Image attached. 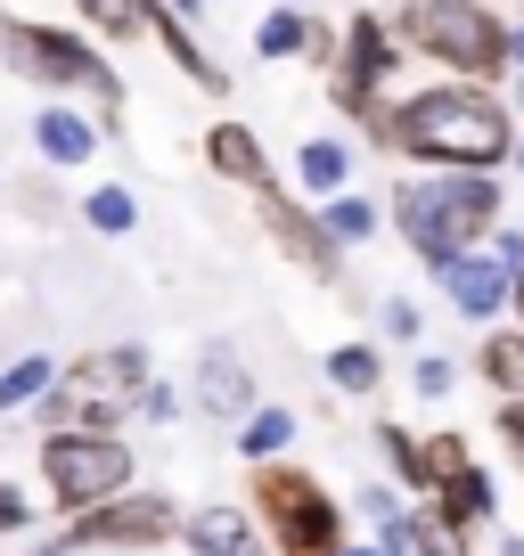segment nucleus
Here are the masks:
<instances>
[{"mask_svg":"<svg viewBox=\"0 0 524 556\" xmlns=\"http://www.w3.org/2000/svg\"><path fill=\"white\" fill-rule=\"evenodd\" d=\"M132 17H140V34L157 41V50L173 58V66L189 74L197 90H229V74L213 66L205 50H197V34H189V17H180V9H164V0H132Z\"/></svg>","mask_w":524,"mask_h":556,"instance_id":"nucleus-12","label":"nucleus"},{"mask_svg":"<svg viewBox=\"0 0 524 556\" xmlns=\"http://www.w3.org/2000/svg\"><path fill=\"white\" fill-rule=\"evenodd\" d=\"M394 229H402V245L426 262V270H442V262H459L467 245H484L491 229H500V173H426V180H402L394 189Z\"/></svg>","mask_w":524,"mask_h":556,"instance_id":"nucleus-2","label":"nucleus"},{"mask_svg":"<svg viewBox=\"0 0 524 556\" xmlns=\"http://www.w3.org/2000/svg\"><path fill=\"white\" fill-rule=\"evenodd\" d=\"M58 384V361H41V352H25L9 377H0V409H25V401H41Z\"/></svg>","mask_w":524,"mask_h":556,"instance_id":"nucleus-20","label":"nucleus"},{"mask_svg":"<svg viewBox=\"0 0 524 556\" xmlns=\"http://www.w3.org/2000/svg\"><path fill=\"white\" fill-rule=\"evenodd\" d=\"M508 66H524V25H508Z\"/></svg>","mask_w":524,"mask_h":556,"instance_id":"nucleus-31","label":"nucleus"},{"mask_svg":"<svg viewBox=\"0 0 524 556\" xmlns=\"http://www.w3.org/2000/svg\"><path fill=\"white\" fill-rule=\"evenodd\" d=\"M205 164L222 180H238V189H271V156H262V139L246 131V123H213L205 131Z\"/></svg>","mask_w":524,"mask_h":556,"instance_id":"nucleus-13","label":"nucleus"},{"mask_svg":"<svg viewBox=\"0 0 524 556\" xmlns=\"http://www.w3.org/2000/svg\"><path fill=\"white\" fill-rule=\"evenodd\" d=\"M402 34H394V25L385 17H352L345 34H336V58H328V90H336V106H345L352 123H361L369 139H377L385 148V115H394V99H402V90H394V74H402Z\"/></svg>","mask_w":524,"mask_h":556,"instance_id":"nucleus-5","label":"nucleus"},{"mask_svg":"<svg viewBox=\"0 0 524 556\" xmlns=\"http://www.w3.org/2000/svg\"><path fill=\"white\" fill-rule=\"evenodd\" d=\"M74 9H83V17H107V0H74Z\"/></svg>","mask_w":524,"mask_h":556,"instance_id":"nucleus-32","label":"nucleus"},{"mask_svg":"<svg viewBox=\"0 0 524 556\" xmlns=\"http://www.w3.org/2000/svg\"><path fill=\"white\" fill-rule=\"evenodd\" d=\"M41 475H50V500L66 507H99L132 483V451H123L107 426H58L41 442Z\"/></svg>","mask_w":524,"mask_h":556,"instance_id":"nucleus-8","label":"nucleus"},{"mask_svg":"<svg viewBox=\"0 0 524 556\" xmlns=\"http://www.w3.org/2000/svg\"><path fill=\"white\" fill-rule=\"evenodd\" d=\"M197 401H205L213 417H238L246 401H254V384H246V368L229 361V352H205V368H197Z\"/></svg>","mask_w":524,"mask_h":556,"instance_id":"nucleus-16","label":"nucleus"},{"mask_svg":"<svg viewBox=\"0 0 524 556\" xmlns=\"http://www.w3.org/2000/svg\"><path fill=\"white\" fill-rule=\"evenodd\" d=\"M508 164H516V173H524V131H516V148H508Z\"/></svg>","mask_w":524,"mask_h":556,"instance_id":"nucleus-33","label":"nucleus"},{"mask_svg":"<svg viewBox=\"0 0 524 556\" xmlns=\"http://www.w3.org/2000/svg\"><path fill=\"white\" fill-rule=\"evenodd\" d=\"M516 262H524V238L516 229H491L484 245H467L459 262H442V295H451V312H467V319H491V312H508V295H516Z\"/></svg>","mask_w":524,"mask_h":556,"instance_id":"nucleus-9","label":"nucleus"},{"mask_svg":"<svg viewBox=\"0 0 524 556\" xmlns=\"http://www.w3.org/2000/svg\"><path fill=\"white\" fill-rule=\"evenodd\" d=\"M508 106L524 115V66H508Z\"/></svg>","mask_w":524,"mask_h":556,"instance_id":"nucleus-30","label":"nucleus"},{"mask_svg":"<svg viewBox=\"0 0 524 556\" xmlns=\"http://www.w3.org/2000/svg\"><path fill=\"white\" fill-rule=\"evenodd\" d=\"M385 148L410 164H435V173H491L508 164L516 148V106L500 99L491 83H426V90H402L394 115H385Z\"/></svg>","mask_w":524,"mask_h":556,"instance_id":"nucleus-1","label":"nucleus"},{"mask_svg":"<svg viewBox=\"0 0 524 556\" xmlns=\"http://www.w3.org/2000/svg\"><path fill=\"white\" fill-rule=\"evenodd\" d=\"M385 336H419V312H410V303H402V295L385 303Z\"/></svg>","mask_w":524,"mask_h":556,"instance_id":"nucleus-28","label":"nucleus"},{"mask_svg":"<svg viewBox=\"0 0 524 556\" xmlns=\"http://www.w3.org/2000/svg\"><path fill=\"white\" fill-rule=\"evenodd\" d=\"M296 180H303L312 197H336V189L352 180V156H345V139H303V148H296Z\"/></svg>","mask_w":524,"mask_h":556,"instance_id":"nucleus-17","label":"nucleus"},{"mask_svg":"<svg viewBox=\"0 0 524 556\" xmlns=\"http://www.w3.org/2000/svg\"><path fill=\"white\" fill-rule=\"evenodd\" d=\"M328 377H336V393H377V352H369V344H336Z\"/></svg>","mask_w":524,"mask_h":556,"instance_id":"nucleus-23","label":"nucleus"},{"mask_svg":"<svg viewBox=\"0 0 524 556\" xmlns=\"http://www.w3.org/2000/svg\"><path fill=\"white\" fill-rule=\"evenodd\" d=\"M173 523H180L173 500H99V507H83L66 548H157Z\"/></svg>","mask_w":524,"mask_h":556,"instance_id":"nucleus-11","label":"nucleus"},{"mask_svg":"<svg viewBox=\"0 0 524 556\" xmlns=\"http://www.w3.org/2000/svg\"><path fill=\"white\" fill-rule=\"evenodd\" d=\"M410 384H419V393H451V361H442V352H419Z\"/></svg>","mask_w":524,"mask_h":556,"instance_id":"nucleus-26","label":"nucleus"},{"mask_svg":"<svg viewBox=\"0 0 524 556\" xmlns=\"http://www.w3.org/2000/svg\"><path fill=\"white\" fill-rule=\"evenodd\" d=\"M394 34L442 74H467V83L508 74V25L491 17V0H394Z\"/></svg>","mask_w":524,"mask_h":556,"instance_id":"nucleus-4","label":"nucleus"},{"mask_svg":"<svg viewBox=\"0 0 524 556\" xmlns=\"http://www.w3.org/2000/svg\"><path fill=\"white\" fill-rule=\"evenodd\" d=\"M320 229H328L336 245H361V238H377V205H369V197H352V189H336L328 213H320Z\"/></svg>","mask_w":524,"mask_h":556,"instance_id":"nucleus-18","label":"nucleus"},{"mask_svg":"<svg viewBox=\"0 0 524 556\" xmlns=\"http://www.w3.org/2000/svg\"><path fill=\"white\" fill-rule=\"evenodd\" d=\"M34 148L58 164V173H74V164H90V156H99V131H90V123L74 115V106H41V115H34Z\"/></svg>","mask_w":524,"mask_h":556,"instance_id":"nucleus-14","label":"nucleus"},{"mask_svg":"<svg viewBox=\"0 0 524 556\" xmlns=\"http://www.w3.org/2000/svg\"><path fill=\"white\" fill-rule=\"evenodd\" d=\"M90 229L99 238H132V222H140V205H132V189H90Z\"/></svg>","mask_w":524,"mask_h":556,"instance_id":"nucleus-22","label":"nucleus"},{"mask_svg":"<svg viewBox=\"0 0 524 556\" xmlns=\"http://www.w3.org/2000/svg\"><path fill=\"white\" fill-rule=\"evenodd\" d=\"M500 434L516 442V458H524V401H508V409H500Z\"/></svg>","mask_w":524,"mask_h":556,"instance_id":"nucleus-29","label":"nucleus"},{"mask_svg":"<svg viewBox=\"0 0 524 556\" xmlns=\"http://www.w3.org/2000/svg\"><path fill=\"white\" fill-rule=\"evenodd\" d=\"M287 434H296V417H287V409H254V417H246V434H238V451L246 458H271Z\"/></svg>","mask_w":524,"mask_h":556,"instance_id":"nucleus-25","label":"nucleus"},{"mask_svg":"<svg viewBox=\"0 0 524 556\" xmlns=\"http://www.w3.org/2000/svg\"><path fill=\"white\" fill-rule=\"evenodd\" d=\"M189 532H197V548H205V556H238L246 548V516H238V507H205Z\"/></svg>","mask_w":524,"mask_h":556,"instance_id":"nucleus-21","label":"nucleus"},{"mask_svg":"<svg viewBox=\"0 0 524 556\" xmlns=\"http://www.w3.org/2000/svg\"><path fill=\"white\" fill-rule=\"evenodd\" d=\"M435 500L451 507L459 523H475V516H491V500H500V491H491V475H475V467H459V475H442L435 483Z\"/></svg>","mask_w":524,"mask_h":556,"instance_id":"nucleus-19","label":"nucleus"},{"mask_svg":"<svg viewBox=\"0 0 524 556\" xmlns=\"http://www.w3.org/2000/svg\"><path fill=\"white\" fill-rule=\"evenodd\" d=\"M410 540H419L426 556H467V523H459L451 507H435V516H419V523H410Z\"/></svg>","mask_w":524,"mask_h":556,"instance_id":"nucleus-24","label":"nucleus"},{"mask_svg":"<svg viewBox=\"0 0 524 556\" xmlns=\"http://www.w3.org/2000/svg\"><path fill=\"white\" fill-rule=\"evenodd\" d=\"M140 393H148V352L107 344V352H83L66 368V384H50V417L58 426H115L123 409H140Z\"/></svg>","mask_w":524,"mask_h":556,"instance_id":"nucleus-6","label":"nucleus"},{"mask_svg":"<svg viewBox=\"0 0 524 556\" xmlns=\"http://www.w3.org/2000/svg\"><path fill=\"white\" fill-rule=\"evenodd\" d=\"M500 556H524V540H508V548H500Z\"/></svg>","mask_w":524,"mask_h":556,"instance_id":"nucleus-35","label":"nucleus"},{"mask_svg":"<svg viewBox=\"0 0 524 556\" xmlns=\"http://www.w3.org/2000/svg\"><path fill=\"white\" fill-rule=\"evenodd\" d=\"M254 197H262V229H271V245H279V254L296 262L303 278L336 287V278H345V245L320 229V213H303L296 197H279V189H254Z\"/></svg>","mask_w":524,"mask_h":556,"instance_id":"nucleus-10","label":"nucleus"},{"mask_svg":"<svg viewBox=\"0 0 524 556\" xmlns=\"http://www.w3.org/2000/svg\"><path fill=\"white\" fill-rule=\"evenodd\" d=\"M336 556H345V548H336ZM361 556H377V548H361Z\"/></svg>","mask_w":524,"mask_h":556,"instance_id":"nucleus-36","label":"nucleus"},{"mask_svg":"<svg viewBox=\"0 0 524 556\" xmlns=\"http://www.w3.org/2000/svg\"><path fill=\"white\" fill-rule=\"evenodd\" d=\"M25 516H34V507H25L9 483H0V532H25Z\"/></svg>","mask_w":524,"mask_h":556,"instance_id":"nucleus-27","label":"nucleus"},{"mask_svg":"<svg viewBox=\"0 0 524 556\" xmlns=\"http://www.w3.org/2000/svg\"><path fill=\"white\" fill-rule=\"evenodd\" d=\"M0 58L9 74L34 90H83L99 106V123H123V74L99 58V41L66 34V25H34V17H0Z\"/></svg>","mask_w":524,"mask_h":556,"instance_id":"nucleus-3","label":"nucleus"},{"mask_svg":"<svg viewBox=\"0 0 524 556\" xmlns=\"http://www.w3.org/2000/svg\"><path fill=\"white\" fill-rule=\"evenodd\" d=\"M508 303H516V312H524V262H516V295H508Z\"/></svg>","mask_w":524,"mask_h":556,"instance_id":"nucleus-34","label":"nucleus"},{"mask_svg":"<svg viewBox=\"0 0 524 556\" xmlns=\"http://www.w3.org/2000/svg\"><path fill=\"white\" fill-rule=\"evenodd\" d=\"M238 556H246V548H238Z\"/></svg>","mask_w":524,"mask_h":556,"instance_id":"nucleus-37","label":"nucleus"},{"mask_svg":"<svg viewBox=\"0 0 524 556\" xmlns=\"http://www.w3.org/2000/svg\"><path fill=\"white\" fill-rule=\"evenodd\" d=\"M475 377H484L491 393L524 401V328H491L484 352H475Z\"/></svg>","mask_w":524,"mask_h":556,"instance_id":"nucleus-15","label":"nucleus"},{"mask_svg":"<svg viewBox=\"0 0 524 556\" xmlns=\"http://www.w3.org/2000/svg\"><path fill=\"white\" fill-rule=\"evenodd\" d=\"M254 507L279 540V556H336L345 548V523H336V500L296 467H262L254 475Z\"/></svg>","mask_w":524,"mask_h":556,"instance_id":"nucleus-7","label":"nucleus"}]
</instances>
